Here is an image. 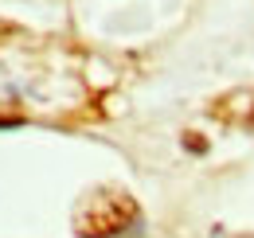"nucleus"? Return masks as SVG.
<instances>
[{
  "mask_svg": "<svg viewBox=\"0 0 254 238\" xmlns=\"http://www.w3.org/2000/svg\"><path fill=\"white\" fill-rule=\"evenodd\" d=\"M133 223H137V203H133V195L118 191V187L90 191L74 211V231L82 238H114L129 231Z\"/></svg>",
  "mask_w": 254,
  "mask_h": 238,
  "instance_id": "obj_1",
  "label": "nucleus"
},
{
  "mask_svg": "<svg viewBox=\"0 0 254 238\" xmlns=\"http://www.w3.org/2000/svg\"><path fill=\"white\" fill-rule=\"evenodd\" d=\"M0 125H16V121H8V118H0Z\"/></svg>",
  "mask_w": 254,
  "mask_h": 238,
  "instance_id": "obj_2",
  "label": "nucleus"
}]
</instances>
